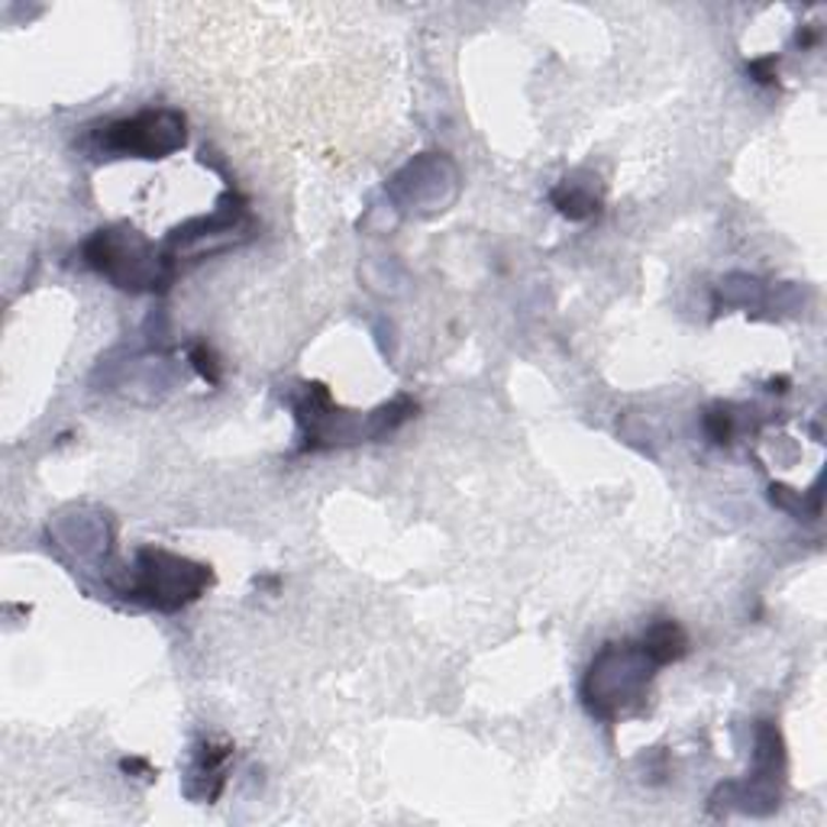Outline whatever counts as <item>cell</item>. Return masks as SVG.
I'll use <instances>...</instances> for the list:
<instances>
[{
	"label": "cell",
	"mask_w": 827,
	"mask_h": 827,
	"mask_svg": "<svg viewBox=\"0 0 827 827\" xmlns=\"http://www.w3.org/2000/svg\"><path fill=\"white\" fill-rule=\"evenodd\" d=\"M686 650H689V640H686L683 627H679V624H673V620H660V624H653V627H650V633L643 637V653H647L656 666H666V663L683 660V656H686Z\"/></svg>",
	"instance_id": "3"
},
{
	"label": "cell",
	"mask_w": 827,
	"mask_h": 827,
	"mask_svg": "<svg viewBox=\"0 0 827 827\" xmlns=\"http://www.w3.org/2000/svg\"><path fill=\"white\" fill-rule=\"evenodd\" d=\"M139 562H142V585L137 592L152 595L149 602L159 608H178V605L198 598L205 582H210V572H205L201 566H188L175 556H165V552L142 550Z\"/></svg>",
	"instance_id": "1"
},
{
	"label": "cell",
	"mask_w": 827,
	"mask_h": 827,
	"mask_svg": "<svg viewBox=\"0 0 827 827\" xmlns=\"http://www.w3.org/2000/svg\"><path fill=\"white\" fill-rule=\"evenodd\" d=\"M552 201H556V207H559L566 217H572V220H582V217H589V213L595 210V201H592L585 191H579V188H562V191L552 195Z\"/></svg>",
	"instance_id": "4"
},
{
	"label": "cell",
	"mask_w": 827,
	"mask_h": 827,
	"mask_svg": "<svg viewBox=\"0 0 827 827\" xmlns=\"http://www.w3.org/2000/svg\"><path fill=\"white\" fill-rule=\"evenodd\" d=\"M185 142V117L159 110V114H139L133 120L114 124L104 137L107 149L117 152H145L159 155L168 149H178Z\"/></svg>",
	"instance_id": "2"
},
{
	"label": "cell",
	"mask_w": 827,
	"mask_h": 827,
	"mask_svg": "<svg viewBox=\"0 0 827 827\" xmlns=\"http://www.w3.org/2000/svg\"><path fill=\"white\" fill-rule=\"evenodd\" d=\"M195 365L201 369V375H205V378L217 382V372H213V356L207 352L205 346H198V349H195Z\"/></svg>",
	"instance_id": "5"
}]
</instances>
